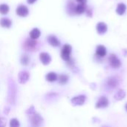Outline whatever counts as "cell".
Masks as SVG:
<instances>
[{
    "label": "cell",
    "mask_w": 127,
    "mask_h": 127,
    "mask_svg": "<svg viewBox=\"0 0 127 127\" xmlns=\"http://www.w3.org/2000/svg\"><path fill=\"white\" fill-rule=\"evenodd\" d=\"M109 65L114 68H118L121 67V62L119 60V58L114 54H110L109 57Z\"/></svg>",
    "instance_id": "obj_3"
},
{
    "label": "cell",
    "mask_w": 127,
    "mask_h": 127,
    "mask_svg": "<svg viewBox=\"0 0 127 127\" xmlns=\"http://www.w3.org/2000/svg\"><path fill=\"white\" fill-rule=\"evenodd\" d=\"M48 43L51 45V46H54V47H58L60 45V40L57 39V36H55L54 35H50L48 36Z\"/></svg>",
    "instance_id": "obj_10"
},
{
    "label": "cell",
    "mask_w": 127,
    "mask_h": 127,
    "mask_svg": "<svg viewBox=\"0 0 127 127\" xmlns=\"http://www.w3.org/2000/svg\"><path fill=\"white\" fill-rule=\"evenodd\" d=\"M77 1H78L79 3H82V4H86L87 0H76Z\"/></svg>",
    "instance_id": "obj_28"
},
{
    "label": "cell",
    "mask_w": 127,
    "mask_h": 127,
    "mask_svg": "<svg viewBox=\"0 0 127 127\" xmlns=\"http://www.w3.org/2000/svg\"><path fill=\"white\" fill-rule=\"evenodd\" d=\"M75 7H76V6H75L74 3L72 1H69L67 4V7H66L68 13L69 15L75 14Z\"/></svg>",
    "instance_id": "obj_14"
},
{
    "label": "cell",
    "mask_w": 127,
    "mask_h": 127,
    "mask_svg": "<svg viewBox=\"0 0 127 127\" xmlns=\"http://www.w3.org/2000/svg\"><path fill=\"white\" fill-rule=\"evenodd\" d=\"M107 85L109 87H110L112 89H115L118 86L119 80L115 77H111L107 80Z\"/></svg>",
    "instance_id": "obj_11"
},
{
    "label": "cell",
    "mask_w": 127,
    "mask_h": 127,
    "mask_svg": "<svg viewBox=\"0 0 127 127\" xmlns=\"http://www.w3.org/2000/svg\"><path fill=\"white\" fill-rule=\"evenodd\" d=\"M38 42L36 39H32L31 38L26 39L24 42V48L27 51H34L38 48Z\"/></svg>",
    "instance_id": "obj_1"
},
{
    "label": "cell",
    "mask_w": 127,
    "mask_h": 127,
    "mask_svg": "<svg viewBox=\"0 0 127 127\" xmlns=\"http://www.w3.org/2000/svg\"><path fill=\"white\" fill-rule=\"evenodd\" d=\"M109 106V100L106 97H100L97 100L95 107L97 109H103L106 108Z\"/></svg>",
    "instance_id": "obj_7"
},
{
    "label": "cell",
    "mask_w": 127,
    "mask_h": 127,
    "mask_svg": "<svg viewBox=\"0 0 127 127\" xmlns=\"http://www.w3.org/2000/svg\"><path fill=\"white\" fill-rule=\"evenodd\" d=\"M20 124L19 122L17 119L16 118H13L10 120V127H19Z\"/></svg>",
    "instance_id": "obj_24"
},
{
    "label": "cell",
    "mask_w": 127,
    "mask_h": 127,
    "mask_svg": "<svg viewBox=\"0 0 127 127\" xmlns=\"http://www.w3.org/2000/svg\"><path fill=\"white\" fill-rule=\"evenodd\" d=\"M86 99V96L82 95H79V96H76L73 97L71 102L74 106H82L84 104Z\"/></svg>",
    "instance_id": "obj_6"
},
{
    "label": "cell",
    "mask_w": 127,
    "mask_h": 127,
    "mask_svg": "<svg viewBox=\"0 0 127 127\" xmlns=\"http://www.w3.org/2000/svg\"><path fill=\"white\" fill-rule=\"evenodd\" d=\"M86 13H87V16H92V10H91V9L86 10Z\"/></svg>",
    "instance_id": "obj_26"
},
{
    "label": "cell",
    "mask_w": 127,
    "mask_h": 127,
    "mask_svg": "<svg viewBox=\"0 0 127 127\" xmlns=\"http://www.w3.org/2000/svg\"><path fill=\"white\" fill-rule=\"evenodd\" d=\"M39 60H40L41 63H42L43 65H48V64L51 63V56H50L48 53H46V52H42V53H41V54H39Z\"/></svg>",
    "instance_id": "obj_8"
},
{
    "label": "cell",
    "mask_w": 127,
    "mask_h": 127,
    "mask_svg": "<svg viewBox=\"0 0 127 127\" xmlns=\"http://www.w3.org/2000/svg\"><path fill=\"white\" fill-rule=\"evenodd\" d=\"M125 108H126V109H127V103L126 104V106H125Z\"/></svg>",
    "instance_id": "obj_29"
},
{
    "label": "cell",
    "mask_w": 127,
    "mask_h": 127,
    "mask_svg": "<svg viewBox=\"0 0 127 127\" xmlns=\"http://www.w3.org/2000/svg\"><path fill=\"white\" fill-rule=\"evenodd\" d=\"M86 4H85L80 3V4H77V5L76 6V7H75V13L82 14V13H83L86 11Z\"/></svg>",
    "instance_id": "obj_18"
},
{
    "label": "cell",
    "mask_w": 127,
    "mask_h": 127,
    "mask_svg": "<svg viewBox=\"0 0 127 127\" xmlns=\"http://www.w3.org/2000/svg\"></svg>",
    "instance_id": "obj_30"
},
{
    "label": "cell",
    "mask_w": 127,
    "mask_h": 127,
    "mask_svg": "<svg viewBox=\"0 0 127 127\" xmlns=\"http://www.w3.org/2000/svg\"><path fill=\"white\" fill-rule=\"evenodd\" d=\"M58 80H59V83H60V84H61V85H65V84H66V83H68V75H66V74H61V75H60Z\"/></svg>",
    "instance_id": "obj_22"
},
{
    "label": "cell",
    "mask_w": 127,
    "mask_h": 127,
    "mask_svg": "<svg viewBox=\"0 0 127 127\" xmlns=\"http://www.w3.org/2000/svg\"><path fill=\"white\" fill-rule=\"evenodd\" d=\"M9 12V6L7 4H0V13L5 15Z\"/></svg>",
    "instance_id": "obj_21"
},
{
    "label": "cell",
    "mask_w": 127,
    "mask_h": 127,
    "mask_svg": "<svg viewBox=\"0 0 127 127\" xmlns=\"http://www.w3.org/2000/svg\"><path fill=\"white\" fill-rule=\"evenodd\" d=\"M30 62V58L28 57V55L27 54H24L22 55V57H21V63L23 65H28L29 64Z\"/></svg>",
    "instance_id": "obj_23"
},
{
    "label": "cell",
    "mask_w": 127,
    "mask_h": 127,
    "mask_svg": "<svg viewBox=\"0 0 127 127\" xmlns=\"http://www.w3.org/2000/svg\"><path fill=\"white\" fill-rule=\"evenodd\" d=\"M72 51V48L70 45H65L61 51V57L63 60L68 62L71 60V53Z\"/></svg>",
    "instance_id": "obj_2"
},
{
    "label": "cell",
    "mask_w": 127,
    "mask_h": 127,
    "mask_svg": "<svg viewBox=\"0 0 127 127\" xmlns=\"http://www.w3.org/2000/svg\"><path fill=\"white\" fill-rule=\"evenodd\" d=\"M126 10H127V6L124 3H120L118 4V7L116 9V12L119 15H123L124 14V13L126 12Z\"/></svg>",
    "instance_id": "obj_19"
},
{
    "label": "cell",
    "mask_w": 127,
    "mask_h": 127,
    "mask_svg": "<svg viewBox=\"0 0 127 127\" xmlns=\"http://www.w3.org/2000/svg\"><path fill=\"white\" fill-rule=\"evenodd\" d=\"M0 25L3 28H9L12 25V21L8 18H1L0 19Z\"/></svg>",
    "instance_id": "obj_15"
},
{
    "label": "cell",
    "mask_w": 127,
    "mask_h": 127,
    "mask_svg": "<svg viewBox=\"0 0 127 127\" xmlns=\"http://www.w3.org/2000/svg\"><path fill=\"white\" fill-rule=\"evenodd\" d=\"M126 97V92L123 89H119L118 92H116L115 95V99L117 100H121Z\"/></svg>",
    "instance_id": "obj_17"
},
{
    "label": "cell",
    "mask_w": 127,
    "mask_h": 127,
    "mask_svg": "<svg viewBox=\"0 0 127 127\" xmlns=\"http://www.w3.org/2000/svg\"><path fill=\"white\" fill-rule=\"evenodd\" d=\"M27 1H28V4H33L35 1H36V0H27Z\"/></svg>",
    "instance_id": "obj_27"
},
{
    "label": "cell",
    "mask_w": 127,
    "mask_h": 127,
    "mask_svg": "<svg viewBox=\"0 0 127 127\" xmlns=\"http://www.w3.org/2000/svg\"><path fill=\"white\" fill-rule=\"evenodd\" d=\"M97 31L99 34H104L107 31V25L104 22H99L97 25Z\"/></svg>",
    "instance_id": "obj_13"
},
{
    "label": "cell",
    "mask_w": 127,
    "mask_h": 127,
    "mask_svg": "<svg viewBox=\"0 0 127 127\" xmlns=\"http://www.w3.org/2000/svg\"><path fill=\"white\" fill-rule=\"evenodd\" d=\"M31 124L33 127H38L42 124L43 119L39 114L34 113V114L31 115Z\"/></svg>",
    "instance_id": "obj_4"
},
{
    "label": "cell",
    "mask_w": 127,
    "mask_h": 127,
    "mask_svg": "<svg viewBox=\"0 0 127 127\" xmlns=\"http://www.w3.org/2000/svg\"><path fill=\"white\" fill-rule=\"evenodd\" d=\"M46 80L48 82H54L57 80V75L54 72H50L46 75Z\"/></svg>",
    "instance_id": "obj_20"
},
{
    "label": "cell",
    "mask_w": 127,
    "mask_h": 127,
    "mask_svg": "<svg viewBox=\"0 0 127 127\" xmlns=\"http://www.w3.org/2000/svg\"><path fill=\"white\" fill-rule=\"evenodd\" d=\"M106 48L103 45H98L96 48V55L100 57H103L106 55Z\"/></svg>",
    "instance_id": "obj_12"
},
{
    "label": "cell",
    "mask_w": 127,
    "mask_h": 127,
    "mask_svg": "<svg viewBox=\"0 0 127 127\" xmlns=\"http://www.w3.org/2000/svg\"><path fill=\"white\" fill-rule=\"evenodd\" d=\"M29 77H30V74L28 71H21L19 75H18V80H19V82L21 83V84H25L29 79Z\"/></svg>",
    "instance_id": "obj_9"
},
{
    "label": "cell",
    "mask_w": 127,
    "mask_h": 127,
    "mask_svg": "<svg viewBox=\"0 0 127 127\" xmlns=\"http://www.w3.org/2000/svg\"><path fill=\"white\" fill-rule=\"evenodd\" d=\"M30 37L32 39H37L40 35H41V31L38 29V28H33L32 31H31V32L29 33Z\"/></svg>",
    "instance_id": "obj_16"
},
{
    "label": "cell",
    "mask_w": 127,
    "mask_h": 127,
    "mask_svg": "<svg viewBox=\"0 0 127 127\" xmlns=\"http://www.w3.org/2000/svg\"><path fill=\"white\" fill-rule=\"evenodd\" d=\"M6 119L4 118H0V127H6Z\"/></svg>",
    "instance_id": "obj_25"
},
{
    "label": "cell",
    "mask_w": 127,
    "mask_h": 127,
    "mask_svg": "<svg viewBox=\"0 0 127 127\" xmlns=\"http://www.w3.org/2000/svg\"><path fill=\"white\" fill-rule=\"evenodd\" d=\"M16 13L19 16L21 17H26L29 14V10L28 8L24 5V4H20L19 6L17 7L16 10Z\"/></svg>",
    "instance_id": "obj_5"
}]
</instances>
